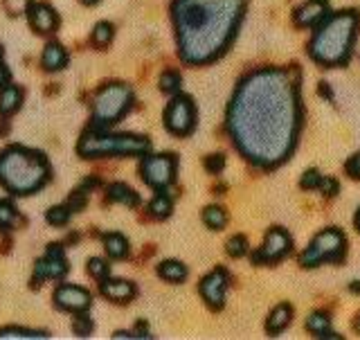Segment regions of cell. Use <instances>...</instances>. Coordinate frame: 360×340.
<instances>
[{"mask_svg":"<svg viewBox=\"0 0 360 340\" xmlns=\"http://www.w3.org/2000/svg\"><path fill=\"white\" fill-rule=\"evenodd\" d=\"M172 210H174V203H172V199H169V194L162 189V191H158V194L153 196V201L149 203V212H151V217L153 219H167L169 214H172Z\"/></svg>","mask_w":360,"mask_h":340,"instance_id":"24","label":"cell"},{"mask_svg":"<svg viewBox=\"0 0 360 340\" xmlns=\"http://www.w3.org/2000/svg\"><path fill=\"white\" fill-rule=\"evenodd\" d=\"M225 251H228L230 257L239 259V257L248 255V239L243 234H234L232 239H228V244H225Z\"/></svg>","mask_w":360,"mask_h":340,"instance_id":"30","label":"cell"},{"mask_svg":"<svg viewBox=\"0 0 360 340\" xmlns=\"http://www.w3.org/2000/svg\"><path fill=\"white\" fill-rule=\"evenodd\" d=\"M70 208L68 206H54L48 210V214H45V219H48L50 225H65L68 221H70Z\"/></svg>","mask_w":360,"mask_h":340,"instance_id":"31","label":"cell"},{"mask_svg":"<svg viewBox=\"0 0 360 340\" xmlns=\"http://www.w3.org/2000/svg\"><path fill=\"white\" fill-rule=\"evenodd\" d=\"M108 199L112 203H122V206H127V208H138L140 206L138 191H133L129 185H124V183H112L108 187Z\"/></svg>","mask_w":360,"mask_h":340,"instance_id":"22","label":"cell"},{"mask_svg":"<svg viewBox=\"0 0 360 340\" xmlns=\"http://www.w3.org/2000/svg\"><path fill=\"white\" fill-rule=\"evenodd\" d=\"M320 183H322V174L318 172V169H309V172H304V176H302V180H300L302 189H307V191L318 189Z\"/></svg>","mask_w":360,"mask_h":340,"instance_id":"34","label":"cell"},{"mask_svg":"<svg viewBox=\"0 0 360 340\" xmlns=\"http://www.w3.org/2000/svg\"><path fill=\"white\" fill-rule=\"evenodd\" d=\"M324 196H335L338 194V189H340V185H338V180H333V178H322V183H320V187H318Z\"/></svg>","mask_w":360,"mask_h":340,"instance_id":"38","label":"cell"},{"mask_svg":"<svg viewBox=\"0 0 360 340\" xmlns=\"http://www.w3.org/2000/svg\"><path fill=\"white\" fill-rule=\"evenodd\" d=\"M307 329L313 334V336H318V338H340L333 329H331V318L326 313L322 311H315L309 315V320H307Z\"/></svg>","mask_w":360,"mask_h":340,"instance_id":"19","label":"cell"},{"mask_svg":"<svg viewBox=\"0 0 360 340\" xmlns=\"http://www.w3.org/2000/svg\"><path fill=\"white\" fill-rule=\"evenodd\" d=\"M82 3H84V5H97L99 0H82Z\"/></svg>","mask_w":360,"mask_h":340,"instance_id":"42","label":"cell"},{"mask_svg":"<svg viewBox=\"0 0 360 340\" xmlns=\"http://www.w3.org/2000/svg\"><path fill=\"white\" fill-rule=\"evenodd\" d=\"M41 63L45 70L50 73H56V70H63V68L68 65V52L61 43H48L43 50V56H41Z\"/></svg>","mask_w":360,"mask_h":340,"instance_id":"18","label":"cell"},{"mask_svg":"<svg viewBox=\"0 0 360 340\" xmlns=\"http://www.w3.org/2000/svg\"><path fill=\"white\" fill-rule=\"evenodd\" d=\"M292 251V239L284 228H270L264 237L262 248L252 255V262L257 266H270L286 259Z\"/></svg>","mask_w":360,"mask_h":340,"instance_id":"10","label":"cell"},{"mask_svg":"<svg viewBox=\"0 0 360 340\" xmlns=\"http://www.w3.org/2000/svg\"><path fill=\"white\" fill-rule=\"evenodd\" d=\"M360 16L356 9H345L329 14L322 25H318L309 43V56L322 68H338L352 59L354 43L358 37Z\"/></svg>","mask_w":360,"mask_h":340,"instance_id":"3","label":"cell"},{"mask_svg":"<svg viewBox=\"0 0 360 340\" xmlns=\"http://www.w3.org/2000/svg\"><path fill=\"white\" fill-rule=\"evenodd\" d=\"M349 289H352L354 293H360V284H358V282H356V284H352V287H349Z\"/></svg>","mask_w":360,"mask_h":340,"instance_id":"41","label":"cell"},{"mask_svg":"<svg viewBox=\"0 0 360 340\" xmlns=\"http://www.w3.org/2000/svg\"><path fill=\"white\" fill-rule=\"evenodd\" d=\"M68 273V262L63 255V248L59 244H50L45 257L37 262L34 268V284H41L43 279H63Z\"/></svg>","mask_w":360,"mask_h":340,"instance_id":"11","label":"cell"},{"mask_svg":"<svg viewBox=\"0 0 360 340\" xmlns=\"http://www.w3.org/2000/svg\"><path fill=\"white\" fill-rule=\"evenodd\" d=\"M112 37H115V30H112L110 23H97L95 30H93V43L97 45V48H106V45L112 41Z\"/></svg>","mask_w":360,"mask_h":340,"instance_id":"29","label":"cell"},{"mask_svg":"<svg viewBox=\"0 0 360 340\" xmlns=\"http://www.w3.org/2000/svg\"><path fill=\"white\" fill-rule=\"evenodd\" d=\"M104 248H106V255L110 259H124L129 255V241L127 237H122L120 232H110L104 237Z\"/></svg>","mask_w":360,"mask_h":340,"instance_id":"23","label":"cell"},{"mask_svg":"<svg viewBox=\"0 0 360 340\" xmlns=\"http://www.w3.org/2000/svg\"><path fill=\"white\" fill-rule=\"evenodd\" d=\"M9 79H11V75L7 70V65L3 63V59H0V88H5L9 84Z\"/></svg>","mask_w":360,"mask_h":340,"instance_id":"39","label":"cell"},{"mask_svg":"<svg viewBox=\"0 0 360 340\" xmlns=\"http://www.w3.org/2000/svg\"><path fill=\"white\" fill-rule=\"evenodd\" d=\"M22 101V90L18 86L7 84L3 90H0V115H11L20 108Z\"/></svg>","mask_w":360,"mask_h":340,"instance_id":"20","label":"cell"},{"mask_svg":"<svg viewBox=\"0 0 360 340\" xmlns=\"http://www.w3.org/2000/svg\"><path fill=\"white\" fill-rule=\"evenodd\" d=\"M356 332H360V315H358V320H356Z\"/></svg>","mask_w":360,"mask_h":340,"instance_id":"43","label":"cell"},{"mask_svg":"<svg viewBox=\"0 0 360 340\" xmlns=\"http://www.w3.org/2000/svg\"><path fill=\"white\" fill-rule=\"evenodd\" d=\"M331 9H329V3L326 0H307V3H302L295 14H292V20H295L297 27H318L322 23L329 18Z\"/></svg>","mask_w":360,"mask_h":340,"instance_id":"14","label":"cell"},{"mask_svg":"<svg viewBox=\"0 0 360 340\" xmlns=\"http://www.w3.org/2000/svg\"><path fill=\"white\" fill-rule=\"evenodd\" d=\"M101 296L108 298L110 302H131L135 298V287L129 279H101L99 282Z\"/></svg>","mask_w":360,"mask_h":340,"instance_id":"16","label":"cell"},{"mask_svg":"<svg viewBox=\"0 0 360 340\" xmlns=\"http://www.w3.org/2000/svg\"><path fill=\"white\" fill-rule=\"evenodd\" d=\"M5 7L9 9L11 16H16V14H22V11H27L30 0H5Z\"/></svg>","mask_w":360,"mask_h":340,"instance_id":"37","label":"cell"},{"mask_svg":"<svg viewBox=\"0 0 360 340\" xmlns=\"http://www.w3.org/2000/svg\"><path fill=\"white\" fill-rule=\"evenodd\" d=\"M205 169L210 174H221L225 169V156L223 153H212L205 158Z\"/></svg>","mask_w":360,"mask_h":340,"instance_id":"35","label":"cell"},{"mask_svg":"<svg viewBox=\"0 0 360 340\" xmlns=\"http://www.w3.org/2000/svg\"><path fill=\"white\" fill-rule=\"evenodd\" d=\"M88 273L93 275L97 282H101V279H106L110 275V266H108V262H104V259L93 257L88 262Z\"/></svg>","mask_w":360,"mask_h":340,"instance_id":"32","label":"cell"},{"mask_svg":"<svg viewBox=\"0 0 360 340\" xmlns=\"http://www.w3.org/2000/svg\"><path fill=\"white\" fill-rule=\"evenodd\" d=\"M300 129V88L290 70L262 68L241 79L228 106V131L248 163L262 169L286 163Z\"/></svg>","mask_w":360,"mask_h":340,"instance_id":"1","label":"cell"},{"mask_svg":"<svg viewBox=\"0 0 360 340\" xmlns=\"http://www.w3.org/2000/svg\"><path fill=\"white\" fill-rule=\"evenodd\" d=\"M0 59H3V48H0Z\"/></svg>","mask_w":360,"mask_h":340,"instance_id":"44","label":"cell"},{"mask_svg":"<svg viewBox=\"0 0 360 340\" xmlns=\"http://www.w3.org/2000/svg\"><path fill=\"white\" fill-rule=\"evenodd\" d=\"M354 223H356V228H358V232H360V210L356 212V219H354Z\"/></svg>","mask_w":360,"mask_h":340,"instance_id":"40","label":"cell"},{"mask_svg":"<svg viewBox=\"0 0 360 340\" xmlns=\"http://www.w3.org/2000/svg\"><path fill=\"white\" fill-rule=\"evenodd\" d=\"M347 253V237L338 228H324L311 239L307 251L300 255L304 268H315L320 264H340Z\"/></svg>","mask_w":360,"mask_h":340,"instance_id":"7","label":"cell"},{"mask_svg":"<svg viewBox=\"0 0 360 340\" xmlns=\"http://www.w3.org/2000/svg\"><path fill=\"white\" fill-rule=\"evenodd\" d=\"M18 221V212L14 208V203L0 201V230H11Z\"/></svg>","mask_w":360,"mask_h":340,"instance_id":"28","label":"cell"},{"mask_svg":"<svg viewBox=\"0 0 360 340\" xmlns=\"http://www.w3.org/2000/svg\"><path fill=\"white\" fill-rule=\"evenodd\" d=\"M133 106V93L124 84H106L93 101V129H108L120 122Z\"/></svg>","mask_w":360,"mask_h":340,"instance_id":"6","label":"cell"},{"mask_svg":"<svg viewBox=\"0 0 360 340\" xmlns=\"http://www.w3.org/2000/svg\"><path fill=\"white\" fill-rule=\"evenodd\" d=\"M54 304H56V309H61V311L84 313L90 309V304H93V296L82 287L63 284L54 291Z\"/></svg>","mask_w":360,"mask_h":340,"instance_id":"13","label":"cell"},{"mask_svg":"<svg viewBox=\"0 0 360 340\" xmlns=\"http://www.w3.org/2000/svg\"><path fill=\"white\" fill-rule=\"evenodd\" d=\"M3 340H45L50 338L48 332H37V329H18V327H7L0 332Z\"/></svg>","mask_w":360,"mask_h":340,"instance_id":"26","label":"cell"},{"mask_svg":"<svg viewBox=\"0 0 360 340\" xmlns=\"http://www.w3.org/2000/svg\"><path fill=\"white\" fill-rule=\"evenodd\" d=\"M27 18L34 32H39V34H50L59 27V16H56V11L45 3H30Z\"/></svg>","mask_w":360,"mask_h":340,"instance_id":"15","label":"cell"},{"mask_svg":"<svg viewBox=\"0 0 360 340\" xmlns=\"http://www.w3.org/2000/svg\"><path fill=\"white\" fill-rule=\"evenodd\" d=\"M292 322V307L290 304H277V307L270 311L268 320H266V332L270 336H277L286 329V327Z\"/></svg>","mask_w":360,"mask_h":340,"instance_id":"17","label":"cell"},{"mask_svg":"<svg viewBox=\"0 0 360 340\" xmlns=\"http://www.w3.org/2000/svg\"><path fill=\"white\" fill-rule=\"evenodd\" d=\"M178 172V158L174 153H155V156H144L140 165L142 180L149 187L162 191L176 180Z\"/></svg>","mask_w":360,"mask_h":340,"instance_id":"8","label":"cell"},{"mask_svg":"<svg viewBox=\"0 0 360 340\" xmlns=\"http://www.w3.org/2000/svg\"><path fill=\"white\" fill-rule=\"evenodd\" d=\"M158 275L165 282H172V284H183L187 279V266L183 262H176V259H167L158 266Z\"/></svg>","mask_w":360,"mask_h":340,"instance_id":"21","label":"cell"},{"mask_svg":"<svg viewBox=\"0 0 360 340\" xmlns=\"http://www.w3.org/2000/svg\"><path fill=\"white\" fill-rule=\"evenodd\" d=\"M50 178V165L41 151L25 146H9L0 153V185L16 196H27L41 189Z\"/></svg>","mask_w":360,"mask_h":340,"instance_id":"4","label":"cell"},{"mask_svg":"<svg viewBox=\"0 0 360 340\" xmlns=\"http://www.w3.org/2000/svg\"><path fill=\"white\" fill-rule=\"evenodd\" d=\"M248 0H174L172 20L180 59L189 65L217 61L230 48Z\"/></svg>","mask_w":360,"mask_h":340,"instance_id":"2","label":"cell"},{"mask_svg":"<svg viewBox=\"0 0 360 340\" xmlns=\"http://www.w3.org/2000/svg\"><path fill=\"white\" fill-rule=\"evenodd\" d=\"M180 86H183V77L176 70H165L160 75V90L167 95H178Z\"/></svg>","mask_w":360,"mask_h":340,"instance_id":"27","label":"cell"},{"mask_svg":"<svg viewBox=\"0 0 360 340\" xmlns=\"http://www.w3.org/2000/svg\"><path fill=\"white\" fill-rule=\"evenodd\" d=\"M151 142L144 135L133 133H104V129H90L82 135L77 151L82 158L104 156H146Z\"/></svg>","mask_w":360,"mask_h":340,"instance_id":"5","label":"cell"},{"mask_svg":"<svg viewBox=\"0 0 360 340\" xmlns=\"http://www.w3.org/2000/svg\"><path fill=\"white\" fill-rule=\"evenodd\" d=\"M202 221H205V225H210L212 230H223L225 223H228V212L221 206H207L202 210Z\"/></svg>","mask_w":360,"mask_h":340,"instance_id":"25","label":"cell"},{"mask_svg":"<svg viewBox=\"0 0 360 340\" xmlns=\"http://www.w3.org/2000/svg\"><path fill=\"white\" fill-rule=\"evenodd\" d=\"M93 320L88 318L86 315V311L84 313H79L77 318H75V322H72V332L77 334V336H82V338H86V336H90L93 334Z\"/></svg>","mask_w":360,"mask_h":340,"instance_id":"33","label":"cell"},{"mask_svg":"<svg viewBox=\"0 0 360 340\" xmlns=\"http://www.w3.org/2000/svg\"><path fill=\"white\" fill-rule=\"evenodd\" d=\"M345 169H347V174H349V178H354V180H360V153H356V156H352L347 160V165H345Z\"/></svg>","mask_w":360,"mask_h":340,"instance_id":"36","label":"cell"},{"mask_svg":"<svg viewBox=\"0 0 360 340\" xmlns=\"http://www.w3.org/2000/svg\"><path fill=\"white\" fill-rule=\"evenodd\" d=\"M228 282H230V275L225 268H214L212 273H207L205 277L200 279V298L205 300V304L210 309L219 311L223 309L225 304V291H228Z\"/></svg>","mask_w":360,"mask_h":340,"instance_id":"12","label":"cell"},{"mask_svg":"<svg viewBox=\"0 0 360 340\" xmlns=\"http://www.w3.org/2000/svg\"><path fill=\"white\" fill-rule=\"evenodd\" d=\"M165 127L178 138H187L196 127V106L187 95H174L165 108Z\"/></svg>","mask_w":360,"mask_h":340,"instance_id":"9","label":"cell"}]
</instances>
